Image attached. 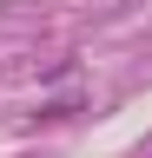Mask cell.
<instances>
[{
  "mask_svg": "<svg viewBox=\"0 0 152 158\" xmlns=\"http://www.w3.org/2000/svg\"><path fill=\"white\" fill-rule=\"evenodd\" d=\"M73 112H80V99H46L40 106V118H73Z\"/></svg>",
  "mask_w": 152,
  "mask_h": 158,
  "instance_id": "6da1fadb",
  "label": "cell"
}]
</instances>
